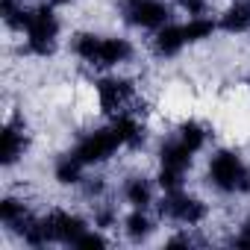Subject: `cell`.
Listing matches in <instances>:
<instances>
[{"instance_id": "6da1fadb", "label": "cell", "mask_w": 250, "mask_h": 250, "mask_svg": "<svg viewBox=\"0 0 250 250\" xmlns=\"http://www.w3.org/2000/svg\"><path fill=\"white\" fill-rule=\"evenodd\" d=\"M209 183L224 191V194H232V191H250V168L241 162L238 153L232 150H218L212 159H209Z\"/></svg>"}, {"instance_id": "7a4b0ae2", "label": "cell", "mask_w": 250, "mask_h": 250, "mask_svg": "<svg viewBox=\"0 0 250 250\" xmlns=\"http://www.w3.org/2000/svg\"><path fill=\"white\" fill-rule=\"evenodd\" d=\"M27 50L36 56H50L56 50V36H59V18L50 6H36L30 21H27Z\"/></svg>"}, {"instance_id": "3957f363", "label": "cell", "mask_w": 250, "mask_h": 250, "mask_svg": "<svg viewBox=\"0 0 250 250\" xmlns=\"http://www.w3.org/2000/svg\"><path fill=\"white\" fill-rule=\"evenodd\" d=\"M121 15L127 24L142 30H159L168 24L171 9L162 0H121Z\"/></svg>"}, {"instance_id": "277c9868", "label": "cell", "mask_w": 250, "mask_h": 250, "mask_svg": "<svg viewBox=\"0 0 250 250\" xmlns=\"http://www.w3.org/2000/svg\"><path fill=\"white\" fill-rule=\"evenodd\" d=\"M118 147H121V142H118V136H115L112 127H109V130H94V133L83 136V139L77 142V147H74V156H77L83 165H100V162L112 159V153H115Z\"/></svg>"}, {"instance_id": "5b68a950", "label": "cell", "mask_w": 250, "mask_h": 250, "mask_svg": "<svg viewBox=\"0 0 250 250\" xmlns=\"http://www.w3.org/2000/svg\"><path fill=\"white\" fill-rule=\"evenodd\" d=\"M159 212L165 218H174V221L188 224V227L206 221V215H209V209H206L203 200H197L191 194H183V191H168L165 200H162V206H159Z\"/></svg>"}, {"instance_id": "8992f818", "label": "cell", "mask_w": 250, "mask_h": 250, "mask_svg": "<svg viewBox=\"0 0 250 250\" xmlns=\"http://www.w3.org/2000/svg\"><path fill=\"white\" fill-rule=\"evenodd\" d=\"M133 100V83L130 80H121V77H103L97 83V103H100V112L106 115H115V112H124Z\"/></svg>"}, {"instance_id": "52a82bcc", "label": "cell", "mask_w": 250, "mask_h": 250, "mask_svg": "<svg viewBox=\"0 0 250 250\" xmlns=\"http://www.w3.org/2000/svg\"><path fill=\"white\" fill-rule=\"evenodd\" d=\"M47 224H50V232H53V241H62V244H74L88 227L80 215H71V212H50L47 215Z\"/></svg>"}, {"instance_id": "ba28073f", "label": "cell", "mask_w": 250, "mask_h": 250, "mask_svg": "<svg viewBox=\"0 0 250 250\" xmlns=\"http://www.w3.org/2000/svg\"><path fill=\"white\" fill-rule=\"evenodd\" d=\"M112 133L118 136L121 147H139L145 142V127L133 112H118L112 121Z\"/></svg>"}, {"instance_id": "9c48e42d", "label": "cell", "mask_w": 250, "mask_h": 250, "mask_svg": "<svg viewBox=\"0 0 250 250\" xmlns=\"http://www.w3.org/2000/svg\"><path fill=\"white\" fill-rule=\"evenodd\" d=\"M24 147H27L24 130H18L15 124H6L3 133H0V162H3L6 168L15 165V162L24 156Z\"/></svg>"}, {"instance_id": "30bf717a", "label": "cell", "mask_w": 250, "mask_h": 250, "mask_svg": "<svg viewBox=\"0 0 250 250\" xmlns=\"http://www.w3.org/2000/svg\"><path fill=\"white\" fill-rule=\"evenodd\" d=\"M186 44H188V42H186V33H183L180 24H165V27L156 30L153 50H156L159 56H177Z\"/></svg>"}, {"instance_id": "8fae6325", "label": "cell", "mask_w": 250, "mask_h": 250, "mask_svg": "<svg viewBox=\"0 0 250 250\" xmlns=\"http://www.w3.org/2000/svg\"><path fill=\"white\" fill-rule=\"evenodd\" d=\"M191 150L180 142V139H174V142H165L162 147H159V162H162V168H171V171H180V174H186L188 168H191Z\"/></svg>"}, {"instance_id": "7c38bea8", "label": "cell", "mask_w": 250, "mask_h": 250, "mask_svg": "<svg viewBox=\"0 0 250 250\" xmlns=\"http://www.w3.org/2000/svg\"><path fill=\"white\" fill-rule=\"evenodd\" d=\"M133 56V44L127 39H103L100 44V56H97V65L103 68H115V65H124L130 62Z\"/></svg>"}, {"instance_id": "4fadbf2b", "label": "cell", "mask_w": 250, "mask_h": 250, "mask_svg": "<svg viewBox=\"0 0 250 250\" xmlns=\"http://www.w3.org/2000/svg\"><path fill=\"white\" fill-rule=\"evenodd\" d=\"M124 197H127V203L133 209H147L153 203V186H150V180L130 177L127 183H124Z\"/></svg>"}, {"instance_id": "5bb4252c", "label": "cell", "mask_w": 250, "mask_h": 250, "mask_svg": "<svg viewBox=\"0 0 250 250\" xmlns=\"http://www.w3.org/2000/svg\"><path fill=\"white\" fill-rule=\"evenodd\" d=\"M221 30H227V33H247L250 30V0H235L221 15Z\"/></svg>"}, {"instance_id": "9a60e30c", "label": "cell", "mask_w": 250, "mask_h": 250, "mask_svg": "<svg viewBox=\"0 0 250 250\" xmlns=\"http://www.w3.org/2000/svg\"><path fill=\"white\" fill-rule=\"evenodd\" d=\"M83 168H85V165H83L74 153H68V156H62V159L56 162L53 177H56L59 186H80V183H83Z\"/></svg>"}, {"instance_id": "2e32d148", "label": "cell", "mask_w": 250, "mask_h": 250, "mask_svg": "<svg viewBox=\"0 0 250 250\" xmlns=\"http://www.w3.org/2000/svg\"><path fill=\"white\" fill-rule=\"evenodd\" d=\"M100 44H103V36H94V33H80L74 36V53L88 62V65H97V56H100Z\"/></svg>"}, {"instance_id": "e0dca14e", "label": "cell", "mask_w": 250, "mask_h": 250, "mask_svg": "<svg viewBox=\"0 0 250 250\" xmlns=\"http://www.w3.org/2000/svg\"><path fill=\"white\" fill-rule=\"evenodd\" d=\"M124 229H127V235L133 241H142V238H147L153 232V221H150V215L145 209H133L127 215V221H124Z\"/></svg>"}, {"instance_id": "ac0fdd59", "label": "cell", "mask_w": 250, "mask_h": 250, "mask_svg": "<svg viewBox=\"0 0 250 250\" xmlns=\"http://www.w3.org/2000/svg\"><path fill=\"white\" fill-rule=\"evenodd\" d=\"M177 139H180L191 153H197V150L206 147V127H203V124H197V121H183Z\"/></svg>"}, {"instance_id": "d6986e66", "label": "cell", "mask_w": 250, "mask_h": 250, "mask_svg": "<svg viewBox=\"0 0 250 250\" xmlns=\"http://www.w3.org/2000/svg\"><path fill=\"white\" fill-rule=\"evenodd\" d=\"M0 221H3L6 227H21L24 229V224L30 221L27 206L21 200H15V197H3L0 200Z\"/></svg>"}, {"instance_id": "ffe728a7", "label": "cell", "mask_w": 250, "mask_h": 250, "mask_svg": "<svg viewBox=\"0 0 250 250\" xmlns=\"http://www.w3.org/2000/svg\"><path fill=\"white\" fill-rule=\"evenodd\" d=\"M215 21L212 18H203V15H194L188 24H183V33H186V42L191 44V42H203V39H209L212 33H215Z\"/></svg>"}, {"instance_id": "44dd1931", "label": "cell", "mask_w": 250, "mask_h": 250, "mask_svg": "<svg viewBox=\"0 0 250 250\" xmlns=\"http://www.w3.org/2000/svg\"><path fill=\"white\" fill-rule=\"evenodd\" d=\"M159 186L165 191H180L183 188V174L180 171H171V168H162L159 171Z\"/></svg>"}, {"instance_id": "7402d4cb", "label": "cell", "mask_w": 250, "mask_h": 250, "mask_svg": "<svg viewBox=\"0 0 250 250\" xmlns=\"http://www.w3.org/2000/svg\"><path fill=\"white\" fill-rule=\"evenodd\" d=\"M77 247H83V250H100V247H106V238L100 235V232H91V229H85L77 241H74Z\"/></svg>"}, {"instance_id": "603a6c76", "label": "cell", "mask_w": 250, "mask_h": 250, "mask_svg": "<svg viewBox=\"0 0 250 250\" xmlns=\"http://www.w3.org/2000/svg\"><path fill=\"white\" fill-rule=\"evenodd\" d=\"M235 244H241V247H250V218L241 224V229H238V238H235Z\"/></svg>"}, {"instance_id": "cb8c5ba5", "label": "cell", "mask_w": 250, "mask_h": 250, "mask_svg": "<svg viewBox=\"0 0 250 250\" xmlns=\"http://www.w3.org/2000/svg\"><path fill=\"white\" fill-rule=\"evenodd\" d=\"M85 191H88V194H100V191H103V180H97V183H88V186H85Z\"/></svg>"}, {"instance_id": "d4e9b609", "label": "cell", "mask_w": 250, "mask_h": 250, "mask_svg": "<svg viewBox=\"0 0 250 250\" xmlns=\"http://www.w3.org/2000/svg\"><path fill=\"white\" fill-rule=\"evenodd\" d=\"M53 3H68V0H53Z\"/></svg>"}, {"instance_id": "484cf974", "label": "cell", "mask_w": 250, "mask_h": 250, "mask_svg": "<svg viewBox=\"0 0 250 250\" xmlns=\"http://www.w3.org/2000/svg\"><path fill=\"white\" fill-rule=\"evenodd\" d=\"M247 85H250V80H247Z\"/></svg>"}]
</instances>
